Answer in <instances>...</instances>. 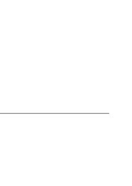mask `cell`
Listing matches in <instances>:
<instances>
[]
</instances>
